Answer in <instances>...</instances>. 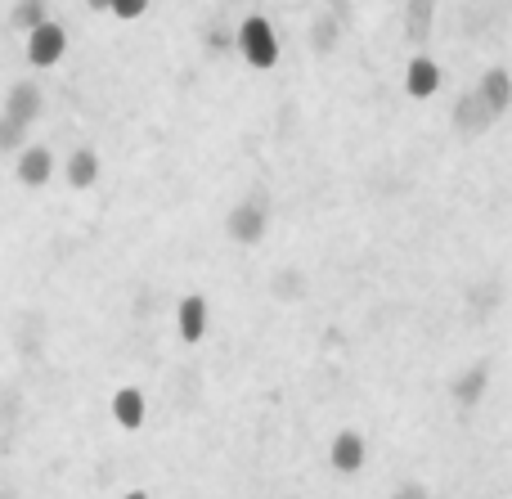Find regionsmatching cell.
<instances>
[{
  "mask_svg": "<svg viewBox=\"0 0 512 499\" xmlns=\"http://www.w3.org/2000/svg\"><path fill=\"white\" fill-rule=\"evenodd\" d=\"M239 50L252 68H274V63H279V36H274V27L265 23L261 14H252V18H243V27H239Z\"/></svg>",
  "mask_w": 512,
  "mask_h": 499,
  "instance_id": "cell-1",
  "label": "cell"
},
{
  "mask_svg": "<svg viewBox=\"0 0 512 499\" xmlns=\"http://www.w3.org/2000/svg\"><path fill=\"white\" fill-rule=\"evenodd\" d=\"M265 225H270V207H265L261 198H248V203H239L230 212V221H225V234H230L234 243H261Z\"/></svg>",
  "mask_w": 512,
  "mask_h": 499,
  "instance_id": "cell-2",
  "label": "cell"
},
{
  "mask_svg": "<svg viewBox=\"0 0 512 499\" xmlns=\"http://www.w3.org/2000/svg\"><path fill=\"white\" fill-rule=\"evenodd\" d=\"M108 414H113V423L122 432H140L144 428V419H149V401H144V392L140 387H117L113 392V401H108Z\"/></svg>",
  "mask_w": 512,
  "mask_h": 499,
  "instance_id": "cell-3",
  "label": "cell"
},
{
  "mask_svg": "<svg viewBox=\"0 0 512 499\" xmlns=\"http://www.w3.org/2000/svg\"><path fill=\"white\" fill-rule=\"evenodd\" d=\"M63 50H68V32H63V23H45V27H36V32L27 36V59H32L36 68L59 63Z\"/></svg>",
  "mask_w": 512,
  "mask_h": 499,
  "instance_id": "cell-4",
  "label": "cell"
},
{
  "mask_svg": "<svg viewBox=\"0 0 512 499\" xmlns=\"http://www.w3.org/2000/svg\"><path fill=\"white\" fill-rule=\"evenodd\" d=\"M14 176L23 180L27 189L50 185V176H54V153L45 149V144H27V149L18 153V162H14Z\"/></svg>",
  "mask_w": 512,
  "mask_h": 499,
  "instance_id": "cell-5",
  "label": "cell"
},
{
  "mask_svg": "<svg viewBox=\"0 0 512 499\" xmlns=\"http://www.w3.org/2000/svg\"><path fill=\"white\" fill-rule=\"evenodd\" d=\"M364 459H369V455H364V437H360V432H351V428L337 432L333 446H328V464H333L337 473H360Z\"/></svg>",
  "mask_w": 512,
  "mask_h": 499,
  "instance_id": "cell-6",
  "label": "cell"
},
{
  "mask_svg": "<svg viewBox=\"0 0 512 499\" xmlns=\"http://www.w3.org/2000/svg\"><path fill=\"white\" fill-rule=\"evenodd\" d=\"M454 126H459L463 135H481L495 126V113H490L486 99L472 90V95H459V104H454Z\"/></svg>",
  "mask_w": 512,
  "mask_h": 499,
  "instance_id": "cell-7",
  "label": "cell"
},
{
  "mask_svg": "<svg viewBox=\"0 0 512 499\" xmlns=\"http://www.w3.org/2000/svg\"><path fill=\"white\" fill-rule=\"evenodd\" d=\"M405 90H409V95H414V99H432L436 90H441V68H436V59H427V54H418V59H409Z\"/></svg>",
  "mask_w": 512,
  "mask_h": 499,
  "instance_id": "cell-8",
  "label": "cell"
},
{
  "mask_svg": "<svg viewBox=\"0 0 512 499\" xmlns=\"http://www.w3.org/2000/svg\"><path fill=\"white\" fill-rule=\"evenodd\" d=\"M477 95L486 99V108H490V113H495V117H504L508 108H512V77H508V68H490L486 77H481Z\"/></svg>",
  "mask_w": 512,
  "mask_h": 499,
  "instance_id": "cell-9",
  "label": "cell"
},
{
  "mask_svg": "<svg viewBox=\"0 0 512 499\" xmlns=\"http://www.w3.org/2000/svg\"><path fill=\"white\" fill-rule=\"evenodd\" d=\"M41 90L36 86H14L9 90V99H5V117H14L18 126H27V122H36L41 117Z\"/></svg>",
  "mask_w": 512,
  "mask_h": 499,
  "instance_id": "cell-10",
  "label": "cell"
},
{
  "mask_svg": "<svg viewBox=\"0 0 512 499\" xmlns=\"http://www.w3.org/2000/svg\"><path fill=\"white\" fill-rule=\"evenodd\" d=\"M180 338L194 347V342H203V333H207V302L203 297H185L180 302Z\"/></svg>",
  "mask_w": 512,
  "mask_h": 499,
  "instance_id": "cell-11",
  "label": "cell"
},
{
  "mask_svg": "<svg viewBox=\"0 0 512 499\" xmlns=\"http://www.w3.org/2000/svg\"><path fill=\"white\" fill-rule=\"evenodd\" d=\"M486 383H490V365H472L468 374L454 383V401H459L463 410H472V405L486 396Z\"/></svg>",
  "mask_w": 512,
  "mask_h": 499,
  "instance_id": "cell-12",
  "label": "cell"
},
{
  "mask_svg": "<svg viewBox=\"0 0 512 499\" xmlns=\"http://www.w3.org/2000/svg\"><path fill=\"white\" fill-rule=\"evenodd\" d=\"M9 23H14V32L32 36L36 27L50 23V9H45V0H14V9H9Z\"/></svg>",
  "mask_w": 512,
  "mask_h": 499,
  "instance_id": "cell-13",
  "label": "cell"
},
{
  "mask_svg": "<svg viewBox=\"0 0 512 499\" xmlns=\"http://www.w3.org/2000/svg\"><path fill=\"white\" fill-rule=\"evenodd\" d=\"M99 180V158L90 149H77L68 158V185L72 189H86V185H95Z\"/></svg>",
  "mask_w": 512,
  "mask_h": 499,
  "instance_id": "cell-14",
  "label": "cell"
},
{
  "mask_svg": "<svg viewBox=\"0 0 512 499\" xmlns=\"http://www.w3.org/2000/svg\"><path fill=\"white\" fill-rule=\"evenodd\" d=\"M432 0H409L405 9V36L409 41H427V32H432Z\"/></svg>",
  "mask_w": 512,
  "mask_h": 499,
  "instance_id": "cell-15",
  "label": "cell"
},
{
  "mask_svg": "<svg viewBox=\"0 0 512 499\" xmlns=\"http://www.w3.org/2000/svg\"><path fill=\"white\" fill-rule=\"evenodd\" d=\"M337 36H342V14H324V18H315V27H310V45H315L319 54L333 50Z\"/></svg>",
  "mask_w": 512,
  "mask_h": 499,
  "instance_id": "cell-16",
  "label": "cell"
},
{
  "mask_svg": "<svg viewBox=\"0 0 512 499\" xmlns=\"http://www.w3.org/2000/svg\"><path fill=\"white\" fill-rule=\"evenodd\" d=\"M23 131H27V126H18L14 117H5V113H0V153L18 149V144H23Z\"/></svg>",
  "mask_w": 512,
  "mask_h": 499,
  "instance_id": "cell-17",
  "label": "cell"
},
{
  "mask_svg": "<svg viewBox=\"0 0 512 499\" xmlns=\"http://www.w3.org/2000/svg\"><path fill=\"white\" fill-rule=\"evenodd\" d=\"M144 9H149V0H113V9H108V14H117V18H140Z\"/></svg>",
  "mask_w": 512,
  "mask_h": 499,
  "instance_id": "cell-18",
  "label": "cell"
},
{
  "mask_svg": "<svg viewBox=\"0 0 512 499\" xmlns=\"http://www.w3.org/2000/svg\"><path fill=\"white\" fill-rule=\"evenodd\" d=\"M391 499H427V491H423V486H400Z\"/></svg>",
  "mask_w": 512,
  "mask_h": 499,
  "instance_id": "cell-19",
  "label": "cell"
},
{
  "mask_svg": "<svg viewBox=\"0 0 512 499\" xmlns=\"http://www.w3.org/2000/svg\"><path fill=\"white\" fill-rule=\"evenodd\" d=\"M122 499H153V491H144V486H126Z\"/></svg>",
  "mask_w": 512,
  "mask_h": 499,
  "instance_id": "cell-20",
  "label": "cell"
},
{
  "mask_svg": "<svg viewBox=\"0 0 512 499\" xmlns=\"http://www.w3.org/2000/svg\"><path fill=\"white\" fill-rule=\"evenodd\" d=\"M90 9H99V14H104V9H113V0H86Z\"/></svg>",
  "mask_w": 512,
  "mask_h": 499,
  "instance_id": "cell-21",
  "label": "cell"
},
{
  "mask_svg": "<svg viewBox=\"0 0 512 499\" xmlns=\"http://www.w3.org/2000/svg\"><path fill=\"white\" fill-rule=\"evenodd\" d=\"M324 5H337V9H342V0H324Z\"/></svg>",
  "mask_w": 512,
  "mask_h": 499,
  "instance_id": "cell-22",
  "label": "cell"
}]
</instances>
